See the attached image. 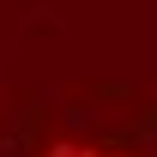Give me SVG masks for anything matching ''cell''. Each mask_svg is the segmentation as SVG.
Instances as JSON below:
<instances>
[{"instance_id": "6da1fadb", "label": "cell", "mask_w": 157, "mask_h": 157, "mask_svg": "<svg viewBox=\"0 0 157 157\" xmlns=\"http://www.w3.org/2000/svg\"><path fill=\"white\" fill-rule=\"evenodd\" d=\"M48 157H121V151H103V145H85V139H60V145H48Z\"/></svg>"}]
</instances>
